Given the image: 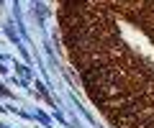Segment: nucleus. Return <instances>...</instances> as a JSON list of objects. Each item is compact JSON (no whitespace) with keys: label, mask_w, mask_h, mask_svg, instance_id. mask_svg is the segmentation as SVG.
Listing matches in <instances>:
<instances>
[{"label":"nucleus","mask_w":154,"mask_h":128,"mask_svg":"<svg viewBox=\"0 0 154 128\" xmlns=\"http://www.w3.org/2000/svg\"><path fill=\"white\" fill-rule=\"evenodd\" d=\"M128 128H154V110H146L144 115H139Z\"/></svg>","instance_id":"obj_1"}]
</instances>
